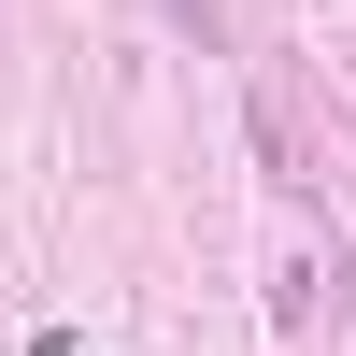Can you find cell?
I'll list each match as a JSON object with an SVG mask.
<instances>
[{"label": "cell", "instance_id": "obj_1", "mask_svg": "<svg viewBox=\"0 0 356 356\" xmlns=\"http://www.w3.org/2000/svg\"><path fill=\"white\" fill-rule=\"evenodd\" d=\"M157 15L186 29V43H228V15H214V0H157Z\"/></svg>", "mask_w": 356, "mask_h": 356}]
</instances>
